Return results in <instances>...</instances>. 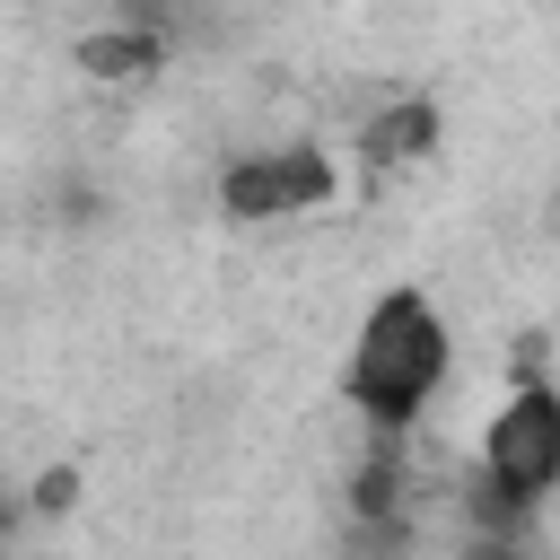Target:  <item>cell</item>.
I'll return each mask as SVG.
<instances>
[{
	"instance_id": "3957f363",
	"label": "cell",
	"mask_w": 560,
	"mask_h": 560,
	"mask_svg": "<svg viewBox=\"0 0 560 560\" xmlns=\"http://www.w3.org/2000/svg\"><path fill=\"white\" fill-rule=\"evenodd\" d=\"M332 158L315 140H280V149H254V158H228L219 166V219L236 228H271V219H298V210H324L332 201Z\"/></svg>"
},
{
	"instance_id": "6da1fadb",
	"label": "cell",
	"mask_w": 560,
	"mask_h": 560,
	"mask_svg": "<svg viewBox=\"0 0 560 560\" xmlns=\"http://www.w3.org/2000/svg\"><path fill=\"white\" fill-rule=\"evenodd\" d=\"M446 368H455V332H446L438 298L385 289V298L359 315V332H350L341 394H350V411H359L376 438H402V429L446 394Z\"/></svg>"
},
{
	"instance_id": "7a4b0ae2",
	"label": "cell",
	"mask_w": 560,
	"mask_h": 560,
	"mask_svg": "<svg viewBox=\"0 0 560 560\" xmlns=\"http://www.w3.org/2000/svg\"><path fill=\"white\" fill-rule=\"evenodd\" d=\"M560 490V385H516L490 429H481V464H472V534H516L542 499Z\"/></svg>"
},
{
	"instance_id": "5b68a950",
	"label": "cell",
	"mask_w": 560,
	"mask_h": 560,
	"mask_svg": "<svg viewBox=\"0 0 560 560\" xmlns=\"http://www.w3.org/2000/svg\"><path fill=\"white\" fill-rule=\"evenodd\" d=\"M438 149V105L429 96H402V105H385L368 131H359V158L368 166H411V158H429Z\"/></svg>"
},
{
	"instance_id": "52a82bcc",
	"label": "cell",
	"mask_w": 560,
	"mask_h": 560,
	"mask_svg": "<svg viewBox=\"0 0 560 560\" xmlns=\"http://www.w3.org/2000/svg\"><path fill=\"white\" fill-rule=\"evenodd\" d=\"M114 9H122V18H140V26H158V18H166V0H114Z\"/></svg>"
},
{
	"instance_id": "8992f818",
	"label": "cell",
	"mask_w": 560,
	"mask_h": 560,
	"mask_svg": "<svg viewBox=\"0 0 560 560\" xmlns=\"http://www.w3.org/2000/svg\"><path fill=\"white\" fill-rule=\"evenodd\" d=\"M70 490H79L70 472H44V481H35V508H70Z\"/></svg>"
},
{
	"instance_id": "277c9868",
	"label": "cell",
	"mask_w": 560,
	"mask_h": 560,
	"mask_svg": "<svg viewBox=\"0 0 560 560\" xmlns=\"http://www.w3.org/2000/svg\"><path fill=\"white\" fill-rule=\"evenodd\" d=\"M70 61L105 88H149L166 70V26H140V18H114V26H88L70 44Z\"/></svg>"
}]
</instances>
